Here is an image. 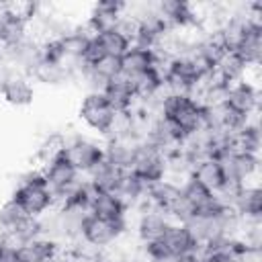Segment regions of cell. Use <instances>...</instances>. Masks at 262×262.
Here are the masks:
<instances>
[{"label": "cell", "mask_w": 262, "mask_h": 262, "mask_svg": "<svg viewBox=\"0 0 262 262\" xmlns=\"http://www.w3.org/2000/svg\"><path fill=\"white\" fill-rule=\"evenodd\" d=\"M78 117L90 131H94L100 137H106L115 117V108L102 92H86L78 104Z\"/></svg>", "instance_id": "4"}, {"label": "cell", "mask_w": 262, "mask_h": 262, "mask_svg": "<svg viewBox=\"0 0 262 262\" xmlns=\"http://www.w3.org/2000/svg\"><path fill=\"white\" fill-rule=\"evenodd\" d=\"M225 102L231 108H235L237 113L250 117V115L258 113V108H260V92H258V86L252 80L235 82V84H231L227 88Z\"/></svg>", "instance_id": "14"}, {"label": "cell", "mask_w": 262, "mask_h": 262, "mask_svg": "<svg viewBox=\"0 0 262 262\" xmlns=\"http://www.w3.org/2000/svg\"><path fill=\"white\" fill-rule=\"evenodd\" d=\"M61 252V246L49 237H37L18 246V262H49Z\"/></svg>", "instance_id": "21"}, {"label": "cell", "mask_w": 262, "mask_h": 262, "mask_svg": "<svg viewBox=\"0 0 262 262\" xmlns=\"http://www.w3.org/2000/svg\"><path fill=\"white\" fill-rule=\"evenodd\" d=\"M160 117L172 123L184 137L203 127V106L190 94H166L160 102Z\"/></svg>", "instance_id": "2"}, {"label": "cell", "mask_w": 262, "mask_h": 262, "mask_svg": "<svg viewBox=\"0 0 262 262\" xmlns=\"http://www.w3.org/2000/svg\"><path fill=\"white\" fill-rule=\"evenodd\" d=\"M37 237H41V223H39V217H31V215H27L23 221H18L8 231V239L16 246L27 244V242L37 239Z\"/></svg>", "instance_id": "27"}, {"label": "cell", "mask_w": 262, "mask_h": 262, "mask_svg": "<svg viewBox=\"0 0 262 262\" xmlns=\"http://www.w3.org/2000/svg\"><path fill=\"white\" fill-rule=\"evenodd\" d=\"M127 227H129L127 221H108V219H100V217L88 213L80 227V239L84 244L104 252L127 233Z\"/></svg>", "instance_id": "3"}, {"label": "cell", "mask_w": 262, "mask_h": 262, "mask_svg": "<svg viewBox=\"0 0 262 262\" xmlns=\"http://www.w3.org/2000/svg\"><path fill=\"white\" fill-rule=\"evenodd\" d=\"M139 139L123 137V139H104V160L119 168L121 172H127L133 168L135 154L139 147Z\"/></svg>", "instance_id": "15"}, {"label": "cell", "mask_w": 262, "mask_h": 262, "mask_svg": "<svg viewBox=\"0 0 262 262\" xmlns=\"http://www.w3.org/2000/svg\"><path fill=\"white\" fill-rule=\"evenodd\" d=\"M90 70L106 84V82H111L113 78H117V76H121V61H119V57H100L94 66H90Z\"/></svg>", "instance_id": "29"}, {"label": "cell", "mask_w": 262, "mask_h": 262, "mask_svg": "<svg viewBox=\"0 0 262 262\" xmlns=\"http://www.w3.org/2000/svg\"><path fill=\"white\" fill-rule=\"evenodd\" d=\"M31 80H37L45 86H63L68 82H72L70 70L63 63H55V61H47V59H39V63L31 70Z\"/></svg>", "instance_id": "23"}, {"label": "cell", "mask_w": 262, "mask_h": 262, "mask_svg": "<svg viewBox=\"0 0 262 262\" xmlns=\"http://www.w3.org/2000/svg\"><path fill=\"white\" fill-rule=\"evenodd\" d=\"M41 172H43V178H45V184L47 188L53 192L55 196V203L59 196H63L78 180H80V172L61 156H57L55 160L47 162L45 166H41Z\"/></svg>", "instance_id": "9"}, {"label": "cell", "mask_w": 262, "mask_h": 262, "mask_svg": "<svg viewBox=\"0 0 262 262\" xmlns=\"http://www.w3.org/2000/svg\"><path fill=\"white\" fill-rule=\"evenodd\" d=\"M94 41H96L100 53L106 55V57H121L131 47L129 39L125 35H121L117 29H108V31L96 33L94 35Z\"/></svg>", "instance_id": "25"}, {"label": "cell", "mask_w": 262, "mask_h": 262, "mask_svg": "<svg viewBox=\"0 0 262 262\" xmlns=\"http://www.w3.org/2000/svg\"><path fill=\"white\" fill-rule=\"evenodd\" d=\"M119 61H121V74L133 80V78L154 70L158 57H156L154 49H147V47H141V45H131L119 57Z\"/></svg>", "instance_id": "16"}, {"label": "cell", "mask_w": 262, "mask_h": 262, "mask_svg": "<svg viewBox=\"0 0 262 262\" xmlns=\"http://www.w3.org/2000/svg\"><path fill=\"white\" fill-rule=\"evenodd\" d=\"M121 170L115 168L113 164H108L106 160H102L98 166H94L88 174H86V180L90 182V186L94 190H100V192H115L119 180H121Z\"/></svg>", "instance_id": "24"}, {"label": "cell", "mask_w": 262, "mask_h": 262, "mask_svg": "<svg viewBox=\"0 0 262 262\" xmlns=\"http://www.w3.org/2000/svg\"><path fill=\"white\" fill-rule=\"evenodd\" d=\"M49 262H74V260H72V258H70L66 252H59V254H57L53 260H49Z\"/></svg>", "instance_id": "32"}, {"label": "cell", "mask_w": 262, "mask_h": 262, "mask_svg": "<svg viewBox=\"0 0 262 262\" xmlns=\"http://www.w3.org/2000/svg\"><path fill=\"white\" fill-rule=\"evenodd\" d=\"M63 158L82 174L86 176L94 166H98L104 160V143L84 137V135H76L72 139H68L66 149H63Z\"/></svg>", "instance_id": "5"}, {"label": "cell", "mask_w": 262, "mask_h": 262, "mask_svg": "<svg viewBox=\"0 0 262 262\" xmlns=\"http://www.w3.org/2000/svg\"><path fill=\"white\" fill-rule=\"evenodd\" d=\"M131 172L135 176H139L145 184H151L156 180L166 178V172H168L166 154H162L158 147L141 141L139 147H137V154H135V162H133Z\"/></svg>", "instance_id": "8"}, {"label": "cell", "mask_w": 262, "mask_h": 262, "mask_svg": "<svg viewBox=\"0 0 262 262\" xmlns=\"http://www.w3.org/2000/svg\"><path fill=\"white\" fill-rule=\"evenodd\" d=\"M229 207L244 221H260L262 219V190L258 184H242L229 201Z\"/></svg>", "instance_id": "13"}, {"label": "cell", "mask_w": 262, "mask_h": 262, "mask_svg": "<svg viewBox=\"0 0 262 262\" xmlns=\"http://www.w3.org/2000/svg\"><path fill=\"white\" fill-rule=\"evenodd\" d=\"M235 262H262V248L246 246L244 242H239L235 252Z\"/></svg>", "instance_id": "30"}, {"label": "cell", "mask_w": 262, "mask_h": 262, "mask_svg": "<svg viewBox=\"0 0 262 262\" xmlns=\"http://www.w3.org/2000/svg\"><path fill=\"white\" fill-rule=\"evenodd\" d=\"M102 94L115 111H133L137 106V96H135V90H133V82L123 74L113 78L111 82H106Z\"/></svg>", "instance_id": "18"}, {"label": "cell", "mask_w": 262, "mask_h": 262, "mask_svg": "<svg viewBox=\"0 0 262 262\" xmlns=\"http://www.w3.org/2000/svg\"><path fill=\"white\" fill-rule=\"evenodd\" d=\"M10 199H14L20 205V209L31 217H43L45 213L55 209V196L47 188L41 168L25 172L16 188L12 190Z\"/></svg>", "instance_id": "1"}, {"label": "cell", "mask_w": 262, "mask_h": 262, "mask_svg": "<svg viewBox=\"0 0 262 262\" xmlns=\"http://www.w3.org/2000/svg\"><path fill=\"white\" fill-rule=\"evenodd\" d=\"M156 244L162 250L166 262L180 260V258H184L188 254H194V252L203 250V246H199L194 242V237L190 235V231H188V227L184 223H170L168 229L164 231V235Z\"/></svg>", "instance_id": "6"}, {"label": "cell", "mask_w": 262, "mask_h": 262, "mask_svg": "<svg viewBox=\"0 0 262 262\" xmlns=\"http://www.w3.org/2000/svg\"><path fill=\"white\" fill-rule=\"evenodd\" d=\"M190 178L196 180L207 190H211L213 194H219L223 190V186L227 184L225 172H223L221 164L215 158H207V160L194 162L192 168H190Z\"/></svg>", "instance_id": "17"}, {"label": "cell", "mask_w": 262, "mask_h": 262, "mask_svg": "<svg viewBox=\"0 0 262 262\" xmlns=\"http://www.w3.org/2000/svg\"><path fill=\"white\" fill-rule=\"evenodd\" d=\"M233 53H237L248 68H260L262 63V20L248 16L246 31L235 45Z\"/></svg>", "instance_id": "12"}, {"label": "cell", "mask_w": 262, "mask_h": 262, "mask_svg": "<svg viewBox=\"0 0 262 262\" xmlns=\"http://www.w3.org/2000/svg\"><path fill=\"white\" fill-rule=\"evenodd\" d=\"M178 196H180V182L170 180V178H162V180L147 184L145 205L168 213V209L178 201Z\"/></svg>", "instance_id": "19"}, {"label": "cell", "mask_w": 262, "mask_h": 262, "mask_svg": "<svg viewBox=\"0 0 262 262\" xmlns=\"http://www.w3.org/2000/svg\"><path fill=\"white\" fill-rule=\"evenodd\" d=\"M0 98H2V102H6L8 106H14V108L31 106L35 100V84H33L31 76H27L23 72H12L0 88Z\"/></svg>", "instance_id": "10"}, {"label": "cell", "mask_w": 262, "mask_h": 262, "mask_svg": "<svg viewBox=\"0 0 262 262\" xmlns=\"http://www.w3.org/2000/svg\"><path fill=\"white\" fill-rule=\"evenodd\" d=\"M27 217V213L20 209V205L14 199H8L0 205V227L8 233L18 221H23Z\"/></svg>", "instance_id": "28"}, {"label": "cell", "mask_w": 262, "mask_h": 262, "mask_svg": "<svg viewBox=\"0 0 262 262\" xmlns=\"http://www.w3.org/2000/svg\"><path fill=\"white\" fill-rule=\"evenodd\" d=\"M203 250H205V248H203ZM199 262H235V256H233V254H227V252L205 250Z\"/></svg>", "instance_id": "31"}, {"label": "cell", "mask_w": 262, "mask_h": 262, "mask_svg": "<svg viewBox=\"0 0 262 262\" xmlns=\"http://www.w3.org/2000/svg\"><path fill=\"white\" fill-rule=\"evenodd\" d=\"M217 162L221 164L229 184H250V180L258 176L260 168V156L248 151H227Z\"/></svg>", "instance_id": "7"}, {"label": "cell", "mask_w": 262, "mask_h": 262, "mask_svg": "<svg viewBox=\"0 0 262 262\" xmlns=\"http://www.w3.org/2000/svg\"><path fill=\"white\" fill-rule=\"evenodd\" d=\"M127 207L125 203L115 194V192H100L94 190L92 201H90V213L108 219V221H127Z\"/></svg>", "instance_id": "20"}, {"label": "cell", "mask_w": 262, "mask_h": 262, "mask_svg": "<svg viewBox=\"0 0 262 262\" xmlns=\"http://www.w3.org/2000/svg\"><path fill=\"white\" fill-rule=\"evenodd\" d=\"M170 217L156 209V207H149V205H143L139 209V215H137V221H135V233H137V239L139 244H154L158 242L164 231L168 229L170 225Z\"/></svg>", "instance_id": "11"}, {"label": "cell", "mask_w": 262, "mask_h": 262, "mask_svg": "<svg viewBox=\"0 0 262 262\" xmlns=\"http://www.w3.org/2000/svg\"><path fill=\"white\" fill-rule=\"evenodd\" d=\"M250 70H252V68H248V66L244 63V59H242L237 53L227 51V53L219 59V63L215 66L213 72H215V76H217L223 84L231 86V84H235V82L248 80V78H250Z\"/></svg>", "instance_id": "22"}, {"label": "cell", "mask_w": 262, "mask_h": 262, "mask_svg": "<svg viewBox=\"0 0 262 262\" xmlns=\"http://www.w3.org/2000/svg\"><path fill=\"white\" fill-rule=\"evenodd\" d=\"M66 143H68V137L63 133H49L41 139L39 147H37V160L41 162V166H45L47 162L55 160L57 156L63 154L66 149Z\"/></svg>", "instance_id": "26"}]
</instances>
